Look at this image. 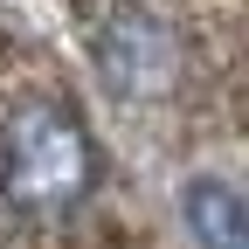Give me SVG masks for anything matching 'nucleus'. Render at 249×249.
<instances>
[{
    "mask_svg": "<svg viewBox=\"0 0 249 249\" xmlns=\"http://www.w3.org/2000/svg\"><path fill=\"white\" fill-rule=\"evenodd\" d=\"M97 187V139L62 97H28L0 124V201L14 214H70Z\"/></svg>",
    "mask_w": 249,
    "mask_h": 249,
    "instance_id": "1",
    "label": "nucleus"
},
{
    "mask_svg": "<svg viewBox=\"0 0 249 249\" xmlns=\"http://www.w3.org/2000/svg\"><path fill=\"white\" fill-rule=\"evenodd\" d=\"M97 76L118 97H166L180 83V42L152 7H111L97 21Z\"/></svg>",
    "mask_w": 249,
    "mask_h": 249,
    "instance_id": "2",
    "label": "nucleus"
},
{
    "mask_svg": "<svg viewBox=\"0 0 249 249\" xmlns=\"http://www.w3.org/2000/svg\"><path fill=\"white\" fill-rule=\"evenodd\" d=\"M180 222L194 249H249V208L229 173H194L180 187Z\"/></svg>",
    "mask_w": 249,
    "mask_h": 249,
    "instance_id": "3",
    "label": "nucleus"
}]
</instances>
